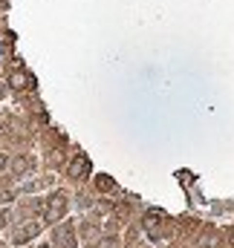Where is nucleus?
<instances>
[{"label": "nucleus", "instance_id": "1", "mask_svg": "<svg viewBox=\"0 0 234 248\" xmlns=\"http://www.w3.org/2000/svg\"><path fill=\"white\" fill-rule=\"evenodd\" d=\"M64 214H67V196L64 193H52L47 199V219L58 222V219H64Z\"/></svg>", "mask_w": 234, "mask_h": 248}, {"label": "nucleus", "instance_id": "2", "mask_svg": "<svg viewBox=\"0 0 234 248\" xmlns=\"http://www.w3.org/2000/svg\"><path fill=\"white\" fill-rule=\"evenodd\" d=\"M145 231H148L150 240H159L162 237V217L156 211H148L145 214Z\"/></svg>", "mask_w": 234, "mask_h": 248}, {"label": "nucleus", "instance_id": "3", "mask_svg": "<svg viewBox=\"0 0 234 248\" xmlns=\"http://www.w3.org/2000/svg\"><path fill=\"white\" fill-rule=\"evenodd\" d=\"M87 173H90V162H87L84 156H75V159L69 162V176H72V179H84Z\"/></svg>", "mask_w": 234, "mask_h": 248}, {"label": "nucleus", "instance_id": "4", "mask_svg": "<svg viewBox=\"0 0 234 248\" xmlns=\"http://www.w3.org/2000/svg\"><path fill=\"white\" fill-rule=\"evenodd\" d=\"M41 231V225L38 222H29V225H23V228H17V234H15V243L20 246V243H26V240H32L35 234Z\"/></svg>", "mask_w": 234, "mask_h": 248}, {"label": "nucleus", "instance_id": "5", "mask_svg": "<svg viewBox=\"0 0 234 248\" xmlns=\"http://www.w3.org/2000/svg\"><path fill=\"white\" fill-rule=\"evenodd\" d=\"M55 243H58V248H75V243H72V228L69 225H64L58 234H55Z\"/></svg>", "mask_w": 234, "mask_h": 248}, {"label": "nucleus", "instance_id": "6", "mask_svg": "<svg viewBox=\"0 0 234 248\" xmlns=\"http://www.w3.org/2000/svg\"><path fill=\"white\" fill-rule=\"evenodd\" d=\"M9 84H12L15 90H23V87L29 84V78H26L23 72H15V75H9Z\"/></svg>", "mask_w": 234, "mask_h": 248}, {"label": "nucleus", "instance_id": "7", "mask_svg": "<svg viewBox=\"0 0 234 248\" xmlns=\"http://www.w3.org/2000/svg\"><path fill=\"white\" fill-rule=\"evenodd\" d=\"M202 243H205V248H220V240H217V234H208Z\"/></svg>", "mask_w": 234, "mask_h": 248}, {"label": "nucleus", "instance_id": "8", "mask_svg": "<svg viewBox=\"0 0 234 248\" xmlns=\"http://www.w3.org/2000/svg\"><path fill=\"white\" fill-rule=\"evenodd\" d=\"M6 225V211H0V228Z\"/></svg>", "mask_w": 234, "mask_h": 248}, {"label": "nucleus", "instance_id": "9", "mask_svg": "<svg viewBox=\"0 0 234 248\" xmlns=\"http://www.w3.org/2000/svg\"><path fill=\"white\" fill-rule=\"evenodd\" d=\"M3 168H6V156L0 153V170H3Z\"/></svg>", "mask_w": 234, "mask_h": 248}, {"label": "nucleus", "instance_id": "10", "mask_svg": "<svg viewBox=\"0 0 234 248\" xmlns=\"http://www.w3.org/2000/svg\"><path fill=\"white\" fill-rule=\"evenodd\" d=\"M0 95H3V87H0Z\"/></svg>", "mask_w": 234, "mask_h": 248}, {"label": "nucleus", "instance_id": "11", "mask_svg": "<svg viewBox=\"0 0 234 248\" xmlns=\"http://www.w3.org/2000/svg\"><path fill=\"white\" fill-rule=\"evenodd\" d=\"M41 248H50V246H41Z\"/></svg>", "mask_w": 234, "mask_h": 248}]
</instances>
